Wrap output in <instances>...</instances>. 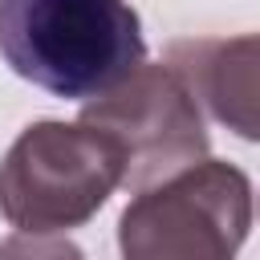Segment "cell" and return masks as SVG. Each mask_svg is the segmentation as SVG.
I'll return each mask as SVG.
<instances>
[{"instance_id":"3","label":"cell","mask_w":260,"mask_h":260,"mask_svg":"<svg viewBox=\"0 0 260 260\" xmlns=\"http://www.w3.org/2000/svg\"><path fill=\"white\" fill-rule=\"evenodd\" d=\"M248 223V175L203 158L130 199L118 219V248L122 260H236Z\"/></svg>"},{"instance_id":"2","label":"cell","mask_w":260,"mask_h":260,"mask_svg":"<svg viewBox=\"0 0 260 260\" xmlns=\"http://www.w3.org/2000/svg\"><path fill=\"white\" fill-rule=\"evenodd\" d=\"M122 150L81 122H32L0 162V215L20 232L81 228L122 187Z\"/></svg>"},{"instance_id":"6","label":"cell","mask_w":260,"mask_h":260,"mask_svg":"<svg viewBox=\"0 0 260 260\" xmlns=\"http://www.w3.org/2000/svg\"><path fill=\"white\" fill-rule=\"evenodd\" d=\"M0 260H85L81 248L53 232H16L0 240Z\"/></svg>"},{"instance_id":"5","label":"cell","mask_w":260,"mask_h":260,"mask_svg":"<svg viewBox=\"0 0 260 260\" xmlns=\"http://www.w3.org/2000/svg\"><path fill=\"white\" fill-rule=\"evenodd\" d=\"M167 65L232 134L260 142V32L175 41Z\"/></svg>"},{"instance_id":"4","label":"cell","mask_w":260,"mask_h":260,"mask_svg":"<svg viewBox=\"0 0 260 260\" xmlns=\"http://www.w3.org/2000/svg\"><path fill=\"white\" fill-rule=\"evenodd\" d=\"M81 126L106 134L126 162V187L146 191L207 158L199 102L171 65H138L122 85L81 106Z\"/></svg>"},{"instance_id":"1","label":"cell","mask_w":260,"mask_h":260,"mask_svg":"<svg viewBox=\"0 0 260 260\" xmlns=\"http://www.w3.org/2000/svg\"><path fill=\"white\" fill-rule=\"evenodd\" d=\"M0 57L57 98L93 102L146 57L126 0H0Z\"/></svg>"}]
</instances>
